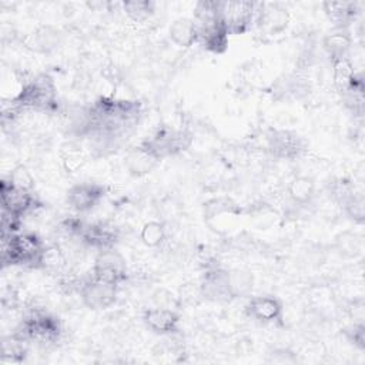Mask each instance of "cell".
I'll return each instance as SVG.
<instances>
[{
    "instance_id": "cell-30",
    "label": "cell",
    "mask_w": 365,
    "mask_h": 365,
    "mask_svg": "<svg viewBox=\"0 0 365 365\" xmlns=\"http://www.w3.org/2000/svg\"><path fill=\"white\" fill-rule=\"evenodd\" d=\"M7 181L16 187V188H20V190H26V191H33L34 188V177L33 174L30 173V170L23 165V164H19L16 165L9 177H7Z\"/></svg>"
},
{
    "instance_id": "cell-32",
    "label": "cell",
    "mask_w": 365,
    "mask_h": 365,
    "mask_svg": "<svg viewBox=\"0 0 365 365\" xmlns=\"http://www.w3.org/2000/svg\"><path fill=\"white\" fill-rule=\"evenodd\" d=\"M198 297H202L201 289H200V284L188 282V284H184L180 288V299L184 301V302L192 304Z\"/></svg>"
},
{
    "instance_id": "cell-10",
    "label": "cell",
    "mask_w": 365,
    "mask_h": 365,
    "mask_svg": "<svg viewBox=\"0 0 365 365\" xmlns=\"http://www.w3.org/2000/svg\"><path fill=\"white\" fill-rule=\"evenodd\" d=\"M0 197H1V210L23 218L36 207V197L33 191H26L13 187L7 178H3L0 182Z\"/></svg>"
},
{
    "instance_id": "cell-12",
    "label": "cell",
    "mask_w": 365,
    "mask_h": 365,
    "mask_svg": "<svg viewBox=\"0 0 365 365\" xmlns=\"http://www.w3.org/2000/svg\"><path fill=\"white\" fill-rule=\"evenodd\" d=\"M144 325L157 335H171L180 328V315L173 308L153 307L143 312Z\"/></svg>"
},
{
    "instance_id": "cell-8",
    "label": "cell",
    "mask_w": 365,
    "mask_h": 365,
    "mask_svg": "<svg viewBox=\"0 0 365 365\" xmlns=\"http://www.w3.org/2000/svg\"><path fill=\"white\" fill-rule=\"evenodd\" d=\"M106 195V187L98 182H80L68 188L66 194L67 204L77 212L94 210Z\"/></svg>"
},
{
    "instance_id": "cell-25",
    "label": "cell",
    "mask_w": 365,
    "mask_h": 365,
    "mask_svg": "<svg viewBox=\"0 0 365 365\" xmlns=\"http://www.w3.org/2000/svg\"><path fill=\"white\" fill-rule=\"evenodd\" d=\"M121 6L127 17L135 23H144L155 11V3L151 0H128Z\"/></svg>"
},
{
    "instance_id": "cell-31",
    "label": "cell",
    "mask_w": 365,
    "mask_h": 365,
    "mask_svg": "<svg viewBox=\"0 0 365 365\" xmlns=\"http://www.w3.org/2000/svg\"><path fill=\"white\" fill-rule=\"evenodd\" d=\"M345 336L351 344H354L359 349H365V327L364 322H354L348 328L344 329Z\"/></svg>"
},
{
    "instance_id": "cell-3",
    "label": "cell",
    "mask_w": 365,
    "mask_h": 365,
    "mask_svg": "<svg viewBox=\"0 0 365 365\" xmlns=\"http://www.w3.org/2000/svg\"><path fill=\"white\" fill-rule=\"evenodd\" d=\"M61 331L63 328L57 317L43 309H31L23 317L14 335L26 342L51 344L60 338Z\"/></svg>"
},
{
    "instance_id": "cell-29",
    "label": "cell",
    "mask_w": 365,
    "mask_h": 365,
    "mask_svg": "<svg viewBox=\"0 0 365 365\" xmlns=\"http://www.w3.org/2000/svg\"><path fill=\"white\" fill-rule=\"evenodd\" d=\"M26 341L21 338L16 336L14 334L9 336V339H4L3 342V354L1 358L3 361H10V362H20L24 359L26 355Z\"/></svg>"
},
{
    "instance_id": "cell-20",
    "label": "cell",
    "mask_w": 365,
    "mask_h": 365,
    "mask_svg": "<svg viewBox=\"0 0 365 365\" xmlns=\"http://www.w3.org/2000/svg\"><path fill=\"white\" fill-rule=\"evenodd\" d=\"M60 160L67 174H74L84 167L88 160L86 148L77 141H66L60 145Z\"/></svg>"
},
{
    "instance_id": "cell-24",
    "label": "cell",
    "mask_w": 365,
    "mask_h": 365,
    "mask_svg": "<svg viewBox=\"0 0 365 365\" xmlns=\"http://www.w3.org/2000/svg\"><path fill=\"white\" fill-rule=\"evenodd\" d=\"M254 287V277L247 269L228 271V291L230 298L248 297Z\"/></svg>"
},
{
    "instance_id": "cell-7",
    "label": "cell",
    "mask_w": 365,
    "mask_h": 365,
    "mask_svg": "<svg viewBox=\"0 0 365 365\" xmlns=\"http://www.w3.org/2000/svg\"><path fill=\"white\" fill-rule=\"evenodd\" d=\"M118 287L91 277L80 284L78 294L84 307L93 311H101L110 308L117 301Z\"/></svg>"
},
{
    "instance_id": "cell-21",
    "label": "cell",
    "mask_w": 365,
    "mask_h": 365,
    "mask_svg": "<svg viewBox=\"0 0 365 365\" xmlns=\"http://www.w3.org/2000/svg\"><path fill=\"white\" fill-rule=\"evenodd\" d=\"M67 265V255L57 244L44 245L38 257L37 269H44L48 272H61Z\"/></svg>"
},
{
    "instance_id": "cell-9",
    "label": "cell",
    "mask_w": 365,
    "mask_h": 365,
    "mask_svg": "<svg viewBox=\"0 0 365 365\" xmlns=\"http://www.w3.org/2000/svg\"><path fill=\"white\" fill-rule=\"evenodd\" d=\"M289 23V13L278 3H259L255 24L261 34L277 36L282 33Z\"/></svg>"
},
{
    "instance_id": "cell-19",
    "label": "cell",
    "mask_w": 365,
    "mask_h": 365,
    "mask_svg": "<svg viewBox=\"0 0 365 365\" xmlns=\"http://www.w3.org/2000/svg\"><path fill=\"white\" fill-rule=\"evenodd\" d=\"M322 46L325 53L331 58V63L341 58H348L352 46V37L348 33V30L335 29V31L324 37Z\"/></svg>"
},
{
    "instance_id": "cell-17",
    "label": "cell",
    "mask_w": 365,
    "mask_h": 365,
    "mask_svg": "<svg viewBox=\"0 0 365 365\" xmlns=\"http://www.w3.org/2000/svg\"><path fill=\"white\" fill-rule=\"evenodd\" d=\"M322 9L328 20L338 30H346L359 11L355 1H324Z\"/></svg>"
},
{
    "instance_id": "cell-13",
    "label": "cell",
    "mask_w": 365,
    "mask_h": 365,
    "mask_svg": "<svg viewBox=\"0 0 365 365\" xmlns=\"http://www.w3.org/2000/svg\"><path fill=\"white\" fill-rule=\"evenodd\" d=\"M268 150L278 158L294 160L304 150V144L302 138L289 130H272L268 135Z\"/></svg>"
},
{
    "instance_id": "cell-15",
    "label": "cell",
    "mask_w": 365,
    "mask_h": 365,
    "mask_svg": "<svg viewBox=\"0 0 365 365\" xmlns=\"http://www.w3.org/2000/svg\"><path fill=\"white\" fill-rule=\"evenodd\" d=\"M160 160L141 143L133 148H130L124 157V167L131 177H144L150 174L157 165Z\"/></svg>"
},
{
    "instance_id": "cell-5",
    "label": "cell",
    "mask_w": 365,
    "mask_h": 365,
    "mask_svg": "<svg viewBox=\"0 0 365 365\" xmlns=\"http://www.w3.org/2000/svg\"><path fill=\"white\" fill-rule=\"evenodd\" d=\"M218 17L228 34H242L255 23L259 3L248 0L218 1Z\"/></svg>"
},
{
    "instance_id": "cell-27",
    "label": "cell",
    "mask_w": 365,
    "mask_h": 365,
    "mask_svg": "<svg viewBox=\"0 0 365 365\" xmlns=\"http://www.w3.org/2000/svg\"><path fill=\"white\" fill-rule=\"evenodd\" d=\"M33 46L37 51L41 53H48L51 50H54L56 47H58V33L57 30L51 29V27H40L33 36Z\"/></svg>"
},
{
    "instance_id": "cell-26",
    "label": "cell",
    "mask_w": 365,
    "mask_h": 365,
    "mask_svg": "<svg viewBox=\"0 0 365 365\" xmlns=\"http://www.w3.org/2000/svg\"><path fill=\"white\" fill-rule=\"evenodd\" d=\"M165 237H167V231L164 224L155 220L145 222L140 231V240L148 248L160 247L165 241Z\"/></svg>"
},
{
    "instance_id": "cell-18",
    "label": "cell",
    "mask_w": 365,
    "mask_h": 365,
    "mask_svg": "<svg viewBox=\"0 0 365 365\" xmlns=\"http://www.w3.org/2000/svg\"><path fill=\"white\" fill-rule=\"evenodd\" d=\"M168 36L175 46L188 48L198 43V26L191 17H178L171 23Z\"/></svg>"
},
{
    "instance_id": "cell-23",
    "label": "cell",
    "mask_w": 365,
    "mask_h": 365,
    "mask_svg": "<svg viewBox=\"0 0 365 365\" xmlns=\"http://www.w3.org/2000/svg\"><path fill=\"white\" fill-rule=\"evenodd\" d=\"M332 77H334V84L336 87V90L341 93V96L348 91L355 80L358 78L359 73L355 71L349 57L348 58H341V60H336V61H332Z\"/></svg>"
},
{
    "instance_id": "cell-6",
    "label": "cell",
    "mask_w": 365,
    "mask_h": 365,
    "mask_svg": "<svg viewBox=\"0 0 365 365\" xmlns=\"http://www.w3.org/2000/svg\"><path fill=\"white\" fill-rule=\"evenodd\" d=\"M127 261L114 247L97 252L91 268V277L120 285L127 279Z\"/></svg>"
},
{
    "instance_id": "cell-4",
    "label": "cell",
    "mask_w": 365,
    "mask_h": 365,
    "mask_svg": "<svg viewBox=\"0 0 365 365\" xmlns=\"http://www.w3.org/2000/svg\"><path fill=\"white\" fill-rule=\"evenodd\" d=\"M192 137L187 130L174 128L170 125H160L141 144L147 147L160 161L185 151L191 145Z\"/></svg>"
},
{
    "instance_id": "cell-1",
    "label": "cell",
    "mask_w": 365,
    "mask_h": 365,
    "mask_svg": "<svg viewBox=\"0 0 365 365\" xmlns=\"http://www.w3.org/2000/svg\"><path fill=\"white\" fill-rule=\"evenodd\" d=\"M43 248V241L34 232L19 231L13 235H1V262L4 267L20 265L37 269Z\"/></svg>"
},
{
    "instance_id": "cell-22",
    "label": "cell",
    "mask_w": 365,
    "mask_h": 365,
    "mask_svg": "<svg viewBox=\"0 0 365 365\" xmlns=\"http://www.w3.org/2000/svg\"><path fill=\"white\" fill-rule=\"evenodd\" d=\"M287 192L295 204H307L315 195V182L308 175H295L289 180Z\"/></svg>"
},
{
    "instance_id": "cell-16",
    "label": "cell",
    "mask_w": 365,
    "mask_h": 365,
    "mask_svg": "<svg viewBox=\"0 0 365 365\" xmlns=\"http://www.w3.org/2000/svg\"><path fill=\"white\" fill-rule=\"evenodd\" d=\"M117 238H118L117 230L107 222H96V224L84 225L80 234V240L86 245L97 251L113 248L114 244L117 242Z\"/></svg>"
},
{
    "instance_id": "cell-28",
    "label": "cell",
    "mask_w": 365,
    "mask_h": 365,
    "mask_svg": "<svg viewBox=\"0 0 365 365\" xmlns=\"http://www.w3.org/2000/svg\"><path fill=\"white\" fill-rule=\"evenodd\" d=\"M341 207H344L345 214L354 220L355 222H364V198L361 194L354 192V190H351L341 201H339Z\"/></svg>"
},
{
    "instance_id": "cell-11",
    "label": "cell",
    "mask_w": 365,
    "mask_h": 365,
    "mask_svg": "<svg viewBox=\"0 0 365 365\" xmlns=\"http://www.w3.org/2000/svg\"><path fill=\"white\" fill-rule=\"evenodd\" d=\"M245 314L259 324H272L282 317V304L277 297L257 295L245 304Z\"/></svg>"
},
{
    "instance_id": "cell-14",
    "label": "cell",
    "mask_w": 365,
    "mask_h": 365,
    "mask_svg": "<svg viewBox=\"0 0 365 365\" xmlns=\"http://www.w3.org/2000/svg\"><path fill=\"white\" fill-rule=\"evenodd\" d=\"M202 298L221 301L230 298L228 291V269L221 267H208L200 281Z\"/></svg>"
},
{
    "instance_id": "cell-2",
    "label": "cell",
    "mask_w": 365,
    "mask_h": 365,
    "mask_svg": "<svg viewBox=\"0 0 365 365\" xmlns=\"http://www.w3.org/2000/svg\"><path fill=\"white\" fill-rule=\"evenodd\" d=\"M10 101L21 110L48 111L56 107L57 88L51 77L38 74L33 80L24 83L20 91L10 98Z\"/></svg>"
}]
</instances>
